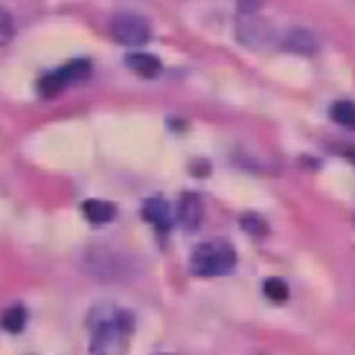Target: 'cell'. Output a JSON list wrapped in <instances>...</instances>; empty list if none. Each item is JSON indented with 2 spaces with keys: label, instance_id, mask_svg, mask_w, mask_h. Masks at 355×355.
I'll return each instance as SVG.
<instances>
[{
  "label": "cell",
  "instance_id": "6da1fadb",
  "mask_svg": "<svg viewBox=\"0 0 355 355\" xmlns=\"http://www.w3.org/2000/svg\"><path fill=\"white\" fill-rule=\"evenodd\" d=\"M91 323V349L94 355H123L128 335L135 329V320L128 312L114 306H99L87 318Z\"/></svg>",
  "mask_w": 355,
  "mask_h": 355
},
{
  "label": "cell",
  "instance_id": "7a4b0ae2",
  "mask_svg": "<svg viewBox=\"0 0 355 355\" xmlns=\"http://www.w3.org/2000/svg\"><path fill=\"white\" fill-rule=\"evenodd\" d=\"M236 265V250L227 242H204L192 250V259H189V268L192 274L198 277H221V274H230Z\"/></svg>",
  "mask_w": 355,
  "mask_h": 355
},
{
  "label": "cell",
  "instance_id": "3957f363",
  "mask_svg": "<svg viewBox=\"0 0 355 355\" xmlns=\"http://www.w3.org/2000/svg\"><path fill=\"white\" fill-rule=\"evenodd\" d=\"M108 33L114 41L125 44V47H140V44L152 38V26L140 15H116L108 24Z\"/></svg>",
  "mask_w": 355,
  "mask_h": 355
},
{
  "label": "cell",
  "instance_id": "277c9868",
  "mask_svg": "<svg viewBox=\"0 0 355 355\" xmlns=\"http://www.w3.org/2000/svg\"><path fill=\"white\" fill-rule=\"evenodd\" d=\"M204 218V204L201 198L196 196V192H187V196H181V201H178V221H181L184 230H198Z\"/></svg>",
  "mask_w": 355,
  "mask_h": 355
},
{
  "label": "cell",
  "instance_id": "5b68a950",
  "mask_svg": "<svg viewBox=\"0 0 355 355\" xmlns=\"http://www.w3.org/2000/svg\"><path fill=\"white\" fill-rule=\"evenodd\" d=\"M268 38V26H265L257 15H242L239 21V41L248 44V47H259Z\"/></svg>",
  "mask_w": 355,
  "mask_h": 355
},
{
  "label": "cell",
  "instance_id": "8992f818",
  "mask_svg": "<svg viewBox=\"0 0 355 355\" xmlns=\"http://www.w3.org/2000/svg\"><path fill=\"white\" fill-rule=\"evenodd\" d=\"M143 218L155 225L160 233H166L172 227V213H169V204L164 198H149L143 204Z\"/></svg>",
  "mask_w": 355,
  "mask_h": 355
},
{
  "label": "cell",
  "instance_id": "52a82bcc",
  "mask_svg": "<svg viewBox=\"0 0 355 355\" xmlns=\"http://www.w3.org/2000/svg\"><path fill=\"white\" fill-rule=\"evenodd\" d=\"M283 47L288 53H297V55H312L318 50V38L309 33V29H288L286 38H283Z\"/></svg>",
  "mask_w": 355,
  "mask_h": 355
},
{
  "label": "cell",
  "instance_id": "ba28073f",
  "mask_svg": "<svg viewBox=\"0 0 355 355\" xmlns=\"http://www.w3.org/2000/svg\"><path fill=\"white\" fill-rule=\"evenodd\" d=\"M82 213H85L87 221H94V225H108V221L116 218V207L108 204V201H96V198H91V201H85V204H82Z\"/></svg>",
  "mask_w": 355,
  "mask_h": 355
},
{
  "label": "cell",
  "instance_id": "9c48e42d",
  "mask_svg": "<svg viewBox=\"0 0 355 355\" xmlns=\"http://www.w3.org/2000/svg\"><path fill=\"white\" fill-rule=\"evenodd\" d=\"M125 64L135 70V73H140L143 79H155L157 73H160L157 55H149V53H131V55L125 58Z\"/></svg>",
  "mask_w": 355,
  "mask_h": 355
},
{
  "label": "cell",
  "instance_id": "30bf717a",
  "mask_svg": "<svg viewBox=\"0 0 355 355\" xmlns=\"http://www.w3.org/2000/svg\"><path fill=\"white\" fill-rule=\"evenodd\" d=\"M58 73H62L64 85H76V82H82V79L91 76V62H87V58H76V62L58 67Z\"/></svg>",
  "mask_w": 355,
  "mask_h": 355
},
{
  "label": "cell",
  "instance_id": "8fae6325",
  "mask_svg": "<svg viewBox=\"0 0 355 355\" xmlns=\"http://www.w3.org/2000/svg\"><path fill=\"white\" fill-rule=\"evenodd\" d=\"M329 116L338 123V125H344V128H355V102L349 99H341V102H335V105L329 108Z\"/></svg>",
  "mask_w": 355,
  "mask_h": 355
},
{
  "label": "cell",
  "instance_id": "7c38bea8",
  "mask_svg": "<svg viewBox=\"0 0 355 355\" xmlns=\"http://www.w3.org/2000/svg\"><path fill=\"white\" fill-rule=\"evenodd\" d=\"M0 327L6 332H21L26 327V309L24 306H9L3 315H0Z\"/></svg>",
  "mask_w": 355,
  "mask_h": 355
},
{
  "label": "cell",
  "instance_id": "4fadbf2b",
  "mask_svg": "<svg viewBox=\"0 0 355 355\" xmlns=\"http://www.w3.org/2000/svg\"><path fill=\"white\" fill-rule=\"evenodd\" d=\"M64 79H62V73L58 70H53V73H47V76H41L38 79V94L41 96H55L58 91H64Z\"/></svg>",
  "mask_w": 355,
  "mask_h": 355
},
{
  "label": "cell",
  "instance_id": "5bb4252c",
  "mask_svg": "<svg viewBox=\"0 0 355 355\" xmlns=\"http://www.w3.org/2000/svg\"><path fill=\"white\" fill-rule=\"evenodd\" d=\"M262 291H265V297H268V300H274V303H286V300H288V286L283 283V279H277V277L265 279Z\"/></svg>",
  "mask_w": 355,
  "mask_h": 355
},
{
  "label": "cell",
  "instance_id": "9a60e30c",
  "mask_svg": "<svg viewBox=\"0 0 355 355\" xmlns=\"http://www.w3.org/2000/svg\"><path fill=\"white\" fill-rule=\"evenodd\" d=\"M242 227L248 233H254V236H265V233H268V225H265V221L257 213H245L242 216Z\"/></svg>",
  "mask_w": 355,
  "mask_h": 355
},
{
  "label": "cell",
  "instance_id": "2e32d148",
  "mask_svg": "<svg viewBox=\"0 0 355 355\" xmlns=\"http://www.w3.org/2000/svg\"><path fill=\"white\" fill-rule=\"evenodd\" d=\"M12 35H15V21H12V15H9L3 6H0V47H3V44H9Z\"/></svg>",
  "mask_w": 355,
  "mask_h": 355
},
{
  "label": "cell",
  "instance_id": "e0dca14e",
  "mask_svg": "<svg viewBox=\"0 0 355 355\" xmlns=\"http://www.w3.org/2000/svg\"><path fill=\"white\" fill-rule=\"evenodd\" d=\"M236 6H239L242 15H257V9L262 6V0H236Z\"/></svg>",
  "mask_w": 355,
  "mask_h": 355
},
{
  "label": "cell",
  "instance_id": "ac0fdd59",
  "mask_svg": "<svg viewBox=\"0 0 355 355\" xmlns=\"http://www.w3.org/2000/svg\"><path fill=\"white\" fill-rule=\"evenodd\" d=\"M341 155H347V157L352 160V164H355V146H344V149H341Z\"/></svg>",
  "mask_w": 355,
  "mask_h": 355
}]
</instances>
